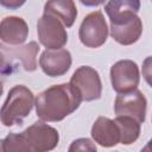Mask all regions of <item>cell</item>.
Returning <instances> with one entry per match:
<instances>
[{
  "label": "cell",
  "mask_w": 152,
  "mask_h": 152,
  "mask_svg": "<svg viewBox=\"0 0 152 152\" xmlns=\"http://www.w3.org/2000/svg\"><path fill=\"white\" fill-rule=\"evenodd\" d=\"M82 97L69 82L51 86L36 97V113L42 121L57 122L74 113L81 104Z\"/></svg>",
  "instance_id": "1"
},
{
  "label": "cell",
  "mask_w": 152,
  "mask_h": 152,
  "mask_svg": "<svg viewBox=\"0 0 152 152\" xmlns=\"http://www.w3.org/2000/svg\"><path fill=\"white\" fill-rule=\"evenodd\" d=\"M34 102L32 91L25 86L19 84L10 89L1 107V122L4 126L11 127L13 125H20L31 113Z\"/></svg>",
  "instance_id": "2"
},
{
  "label": "cell",
  "mask_w": 152,
  "mask_h": 152,
  "mask_svg": "<svg viewBox=\"0 0 152 152\" xmlns=\"http://www.w3.org/2000/svg\"><path fill=\"white\" fill-rule=\"evenodd\" d=\"M78 37L87 48H100L108 37V27L101 11H95L86 15L78 30Z\"/></svg>",
  "instance_id": "3"
},
{
  "label": "cell",
  "mask_w": 152,
  "mask_h": 152,
  "mask_svg": "<svg viewBox=\"0 0 152 152\" xmlns=\"http://www.w3.org/2000/svg\"><path fill=\"white\" fill-rule=\"evenodd\" d=\"M37 34L42 45L46 49H61L68 42V33L64 24L52 15L44 13L37 23Z\"/></svg>",
  "instance_id": "4"
},
{
  "label": "cell",
  "mask_w": 152,
  "mask_h": 152,
  "mask_svg": "<svg viewBox=\"0 0 152 152\" xmlns=\"http://www.w3.org/2000/svg\"><path fill=\"white\" fill-rule=\"evenodd\" d=\"M110 82L118 94L133 91L140 82V74L137 63L129 59H122L114 63L110 68Z\"/></svg>",
  "instance_id": "5"
},
{
  "label": "cell",
  "mask_w": 152,
  "mask_h": 152,
  "mask_svg": "<svg viewBox=\"0 0 152 152\" xmlns=\"http://www.w3.org/2000/svg\"><path fill=\"white\" fill-rule=\"evenodd\" d=\"M70 83L80 93L82 101H94L101 97L102 83L99 72L88 65H82L75 70Z\"/></svg>",
  "instance_id": "6"
},
{
  "label": "cell",
  "mask_w": 152,
  "mask_h": 152,
  "mask_svg": "<svg viewBox=\"0 0 152 152\" xmlns=\"http://www.w3.org/2000/svg\"><path fill=\"white\" fill-rule=\"evenodd\" d=\"M23 134L25 135L32 152L51 151L58 145L59 141L57 129L44 122H34L27 127Z\"/></svg>",
  "instance_id": "7"
},
{
  "label": "cell",
  "mask_w": 152,
  "mask_h": 152,
  "mask_svg": "<svg viewBox=\"0 0 152 152\" xmlns=\"http://www.w3.org/2000/svg\"><path fill=\"white\" fill-rule=\"evenodd\" d=\"M147 101L144 94L135 89L129 93L118 94L114 102V112L116 115H127L134 118L140 124L145 121Z\"/></svg>",
  "instance_id": "8"
},
{
  "label": "cell",
  "mask_w": 152,
  "mask_h": 152,
  "mask_svg": "<svg viewBox=\"0 0 152 152\" xmlns=\"http://www.w3.org/2000/svg\"><path fill=\"white\" fill-rule=\"evenodd\" d=\"M43 72L50 77H58L66 74L71 66V55L65 49H46L39 58Z\"/></svg>",
  "instance_id": "9"
},
{
  "label": "cell",
  "mask_w": 152,
  "mask_h": 152,
  "mask_svg": "<svg viewBox=\"0 0 152 152\" xmlns=\"http://www.w3.org/2000/svg\"><path fill=\"white\" fill-rule=\"evenodd\" d=\"M141 32L142 23L137 14L116 23H110V36L121 45H132L138 42Z\"/></svg>",
  "instance_id": "10"
},
{
  "label": "cell",
  "mask_w": 152,
  "mask_h": 152,
  "mask_svg": "<svg viewBox=\"0 0 152 152\" xmlns=\"http://www.w3.org/2000/svg\"><path fill=\"white\" fill-rule=\"evenodd\" d=\"M91 137L95 142L103 147H113L120 142V131L116 122L104 116H99L95 120Z\"/></svg>",
  "instance_id": "11"
},
{
  "label": "cell",
  "mask_w": 152,
  "mask_h": 152,
  "mask_svg": "<svg viewBox=\"0 0 152 152\" xmlns=\"http://www.w3.org/2000/svg\"><path fill=\"white\" fill-rule=\"evenodd\" d=\"M28 36V26L20 17H6L1 20L0 38L4 43L11 45L23 44Z\"/></svg>",
  "instance_id": "12"
},
{
  "label": "cell",
  "mask_w": 152,
  "mask_h": 152,
  "mask_svg": "<svg viewBox=\"0 0 152 152\" xmlns=\"http://www.w3.org/2000/svg\"><path fill=\"white\" fill-rule=\"evenodd\" d=\"M44 13L57 17L66 27H71L77 17V8L74 0H48Z\"/></svg>",
  "instance_id": "13"
},
{
  "label": "cell",
  "mask_w": 152,
  "mask_h": 152,
  "mask_svg": "<svg viewBox=\"0 0 152 152\" xmlns=\"http://www.w3.org/2000/svg\"><path fill=\"white\" fill-rule=\"evenodd\" d=\"M140 10V0H108L104 5L110 23H116L137 14Z\"/></svg>",
  "instance_id": "14"
},
{
  "label": "cell",
  "mask_w": 152,
  "mask_h": 152,
  "mask_svg": "<svg viewBox=\"0 0 152 152\" xmlns=\"http://www.w3.org/2000/svg\"><path fill=\"white\" fill-rule=\"evenodd\" d=\"M120 131V142L122 145L133 144L140 135V122L127 115H116L114 119Z\"/></svg>",
  "instance_id": "15"
},
{
  "label": "cell",
  "mask_w": 152,
  "mask_h": 152,
  "mask_svg": "<svg viewBox=\"0 0 152 152\" xmlns=\"http://www.w3.org/2000/svg\"><path fill=\"white\" fill-rule=\"evenodd\" d=\"M38 51H39V45L36 42H30L24 46L17 48L15 50H10V55L17 57L21 62L26 71H34L37 69L36 57Z\"/></svg>",
  "instance_id": "16"
},
{
  "label": "cell",
  "mask_w": 152,
  "mask_h": 152,
  "mask_svg": "<svg viewBox=\"0 0 152 152\" xmlns=\"http://www.w3.org/2000/svg\"><path fill=\"white\" fill-rule=\"evenodd\" d=\"M1 148L4 152H10V151H31V147L25 138V135L21 133H10L1 142Z\"/></svg>",
  "instance_id": "17"
},
{
  "label": "cell",
  "mask_w": 152,
  "mask_h": 152,
  "mask_svg": "<svg viewBox=\"0 0 152 152\" xmlns=\"http://www.w3.org/2000/svg\"><path fill=\"white\" fill-rule=\"evenodd\" d=\"M97 148H96V145L88 138H80V139H76L71 142L70 147H69V151L72 152V151H90V152H95Z\"/></svg>",
  "instance_id": "18"
},
{
  "label": "cell",
  "mask_w": 152,
  "mask_h": 152,
  "mask_svg": "<svg viewBox=\"0 0 152 152\" xmlns=\"http://www.w3.org/2000/svg\"><path fill=\"white\" fill-rule=\"evenodd\" d=\"M142 76L147 84L152 87V56L146 57L145 61L142 62Z\"/></svg>",
  "instance_id": "19"
},
{
  "label": "cell",
  "mask_w": 152,
  "mask_h": 152,
  "mask_svg": "<svg viewBox=\"0 0 152 152\" xmlns=\"http://www.w3.org/2000/svg\"><path fill=\"white\" fill-rule=\"evenodd\" d=\"M1 5L8 10H17L19 7H21L26 0H0Z\"/></svg>",
  "instance_id": "20"
},
{
  "label": "cell",
  "mask_w": 152,
  "mask_h": 152,
  "mask_svg": "<svg viewBox=\"0 0 152 152\" xmlns=\"http://www.w3.org/2000/svg\"><path fill=\"white\" fill-rule=\"evenodd\" d=\"M80 2L88 7H95L104 2V0H80Z\"/></svg>",
  "instance_id": "21"
},
{
  "label": "cell",
  "mask_w": 152,
  "mask_h": 152,
  "mask_svg": "<svg viewBox=\"0 0 152 152\" xmlns=\"http://www.w3.org/2000/svg\"><path fill=\"white\" fill-rule=\"evenodd\" d=\"M142 151H150V152H152V139L147 142V145L145 147H142Z\"/></svg>",
  "instance_id": "22"
}]
</instances>
